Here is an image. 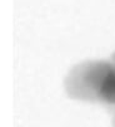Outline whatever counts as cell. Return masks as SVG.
<instances>
[{
    "instance_id": "cell-1",
    "label": "cell",
    "mask_w": 115,
    "mask_h": 127,
    "mask_svg": "<svg viewBox=\"0 0 115 127\" xmlns=\"http://www.w3.org/2000/svg\"><path fill=\"white\" fill-rule=\"evenodd\" d=\"M95 101L115 106V63L104 61L95 88Z\"/></svg>"
}]
</instances>
